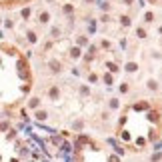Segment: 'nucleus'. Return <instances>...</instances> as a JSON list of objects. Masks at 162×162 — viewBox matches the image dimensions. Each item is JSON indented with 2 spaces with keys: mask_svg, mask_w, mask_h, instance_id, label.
Returning <instances> with one entry per match:
<instances>
[{
  "mask_svg": "<svg viewBox=\"0 0 162 162\" xmlns=\"http://www.w3.org/2000/svg\"><path fill=\"white\" fill-rule=\"evenodd\" d=\"M160 112L146 100L128 106L120 116L118 136L132 150H146L160 138Z\"/></svg>",
  "mask_w": 162,
  "mask_h": 162,
  "instance_id": "nucleus-1",
  "label": "nucleus"
},
{
  "mask_svg": "<svg viewBox=\"0 0 162 162\" xmlns=\"http://www.w3.org/2000/svg\"><path fill=\"white\" fill-rule=\"evenodd\" d=\"M32 72L26 56L10 44H0V104H16L30 92Z\"/></svg>",
  "mask_w": 162,
  "mask_h": 162,
  "instance_id": "nucleus-2",
  "label": "nucleus"
},
{
  "mask_svg": "<svg viewBox=\"0 0 162 162\" xmlns=\"http://www.w3.org/2000/svg\"><path fill=\"white\" fill-rule=\"evenodd\" d=\"M30 0H0V6H6V8H12V6H20V4H26Z\"/></svg>",
  "mask_w": 162,
  "mask_h": 162,
  "instance_id": "nucleus-3",
  "label": "nucleus"
},
{
  "mask_svg": "<svg viewBox=\"0 0 162 162\" xmlns=\"http://www.w3.org/2000/svg\"><path fill=\"white\" fill-rule=\"evenodd\" d=\"M150 2H154V4H162V0H150Z\"/></svg>",
  "mask_w": 162,
  "mask_h": 162,
  "instance_id": "nucleus-4",
  "label": "nucleus"
}]
</instances>
